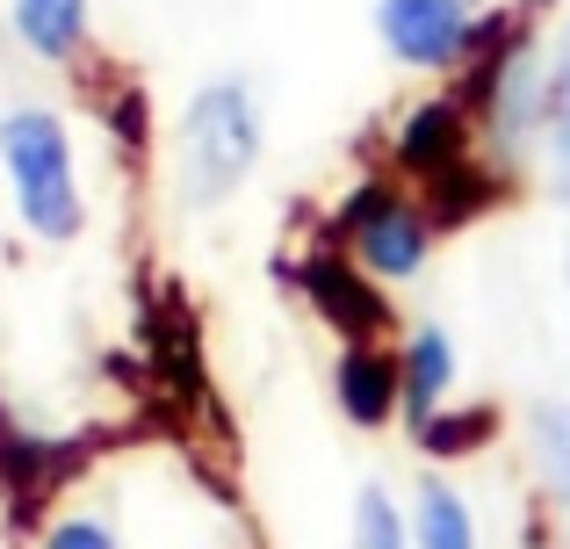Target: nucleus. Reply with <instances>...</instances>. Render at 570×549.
I'll use <instances>...</instances> for the list:
<instances>
[{"label":"nucleus","mask_w":570,"mask_h":549,"mask_svg":"<svg viewBox=\"0 0 570 549\" xmlns=\"http://www.w3.org/2000/svg\"><path fill=\"white\" fill-rule=\"evenodd\" d=\"M253 159H261V116L246 80H209L181 116V196L209 210L253 174Z\"/></svg>","instance_id":"1"},{"label":"nucleus","mask_w":570,"mask_h":549,"mask_svg":"<svg viewBox=\"0 0 570 549\" xmlns=\"http://www.w3.org/2000/svg\"><path fill=\"white\" fill-rule=\"evenodd\" d=\"M0 167H8L14 210L37 239H72L80 232V188H72V138L51 109H14L8 116V145H0Z\"/></svg>","instance_id":"2"},{"label":"nucleus","mask_w":570,"mask_h":549,"mask_svg":"<svg viewBox=\"0 0 570 549\" xmlns=\"http://www.w3.org/2000/svg\"><path fill=\"white\" fill-rule=\"evenodd\" d=\"M333 232H347L354 254H362L368 275L383 282H404L426 268V232H433V210H419V203H404L397 188H354L347 203H340Z\"/></svg>","instance_id":"3"},{"label":"nucleus","mask_w":570,"mask_h":549,"mask_svg":"<svg viewBox=\"0 0 570 549\" xmlns=\"http://www.w3.org/2000/svg\"><path fill=\"white\" fill-rule=\"evenodd\" d=\"M376 37L404 66H455L470 51L476 22L462 0H376Z\"/></svg>","instance_id":"4"},{"label":"nucleus","mask_w":570,"mask_h":549,"mask_svg":"<svg viewBox=\"0 0 570 549\" xmlns=\"http://www.w3.org/2000/svg\"><path fill=\"white\" fill-rule=\"evenodd\" d=\"M296 290L311 296V311H318L325 325H333L347 347H362V340L390 333V296L376 282H362V268L340 254H311L304 268H296Z\"/></svg>","instance_id":"5"},{"label":"nucleus","mask_w":570,"mask_h":549,"mask_svg":"<svg viewBox=\"0 0 570 549\" xmlns=\"http://www.w3.org/2000/svg\"><path fill=\"white\" fill-rule=\"evenodd\" d=\"M484 109L499 145H520V130L542 124V66L528 43H505L499 58H484Z\"/></svg>","instance_id":"6"},{"label":"nucleus","mask_w":570,"mask_h":549,"mask_svg":"<svg viewBox=\"0 0 570 549\" xmlns=\"http://www.w3.org/2000/svg\"><path fill=\"white\" fill-rule=\"evenodd\" d=\"M333 398H340V412H347L354 427H383L390 412L404 405V362L362 340V347L340 354V369H333Z\"/></svg>","instance_id":"7"},{"label":"nucleus","mask_w":570,"mask_h":549,"mask_svg":"<svg viewBox=\"0 0 570 549\" xmlns=\"http://www.w3.org/2000/svg\"><path fill=\"white\" fill-rule=\"evenodd\" d=\"M462 145H470V124H462L455 101H419V109L397 124V167L441 182L448 167H462Z\"/></svg>","instance_id":"8"},{"label":"nucleus","mask_w":570,"mask_h":549,"mask_svg":"<svg viewBox=\"0 0 570 549\" xmlns=\"http://www.w3.org/2000/svg\"><path fill=\"white\" fill-rule=\"evenodd\" d=\"M448 383H455V347H448L441 325H419V333L404 340V412H412V427L426 420V412H441Z\"/></svg>","instance_id":"9"},{"label":"nucleus","mask_w":570,"mask_h":549,"mask_svg":"<svg viewBox=\"0 0 570 549\" xmlns=\"http://www.w3.org/2000/svg\"><path fill=\"white\" fill-rule=\"evenodd\" d=\"M14 37L58 66L87 43V0H14Z\"/></svg>","instance_id":"10"},{"label":"nucleus","mask_w":570,"mask_h":549,"mask_svg":"<svg viewBox=\"0 0 570 549\" xmlns=\"http://www.w3.org/2000/svg\"><path fill=\"white\" fill-rule=\"evenodd\" d=\"M412 549H476V528H470V507L448 492L441 478L419 484V513H412Z\"/></svg>","instance_id":"11"},{"label":"nucleus","mask_w":570,"mask_h":549,"mask_svg":"<svg viewBox=\"0 0 570 549\" xmlns=\"http://www.w3.org/2000/svg\"><path fill=\"white\" fill-rule=\"evenodd\" d=\"M0 470H8L14 499H37L43 484H58V478L72 470V449H51V441H22V434H8V441H0Z\"/></svg>","instance_id":"12"},{"label":"nucleus","mask_w":570,"mask_h":549,"mask_svg":"<svg viewBox=\"0 0 570 549\" xmlns=\"http://www.w3.org/2000/svg\"><path fill=\"white\" fill-rule=\"evenodd\" d=\"M528 434H534V470H542V484L570 507V405H534Z\"/></svg>","instance_id":"13"},{"label":"nucleus","mask_w":570,"mask_h":549,"mask_svg":"<svg viewBox=\"0 0 570 549\" xmlns=\"http://www.w3.org/2000/svg\"><path fill=\"white\" fill-rule=\"evenodd\" d=\"M491 427H499V412L476 405V412H426L412 434H419V449H426V455H470Z\"/></svg>","instance_id":"14"},{"label":"nucleus","mask_w":570,"mask_h":549,"mask_svg":"<svg viewBox=\"0 0 570 549\" xmlns=\"http://www.w3.org/2000/svg\"><path fill=\"white\" fill-rule=\"evenodd\" d=\"M354 549H412V536H404V513L390 507L383 484H368V492L354 499Z\"/></svg>","instance_id":"15"},{"label":"nucleus","mask_w":570,"mask_h":549,"mask_svg":"<svg viewBox=\"0 0 570 549\" xmlns=\"http://www.w3.org/2000/svg\"><path fill=\"white\" fill-rule=\"evenodd\" d=\"M43 549H116V536H109V521H58L43 536Z\"/></svg>","instance_id":"16"},{"label":"nucleus","mask_w":570,"mask_h":549,"mask_svg":"<svg viewBox=\"0 0 570 549\" xmlns=\"http://www.w3.org/2000/svg\"><path fill=\"white\" fill-rule=\"evenodd\" d=\"M549 145H557V167L570 174V87L557 95V109H549Z\"/></svg>","instance_id":"17"},{"label":"nucleus","mask_w":570,"mask_h":549,"mask_svg":"<svg viewBox=\"0 0 570 549\" xmlns=\"http://www.w3.org/2000/svg\"><path fill=\"white\" fill-rule=\"evenodd\" d=\"M563 87H570V51H563Z\"/></svg>","instance_id":"18"},{"label":"nucleus","mask_w":570,"mask_h":549,"mask_svg":"<svg viewBox=\"0 0 570 549\" xmlns=\"http://www.w3.org/2000/svg\"><path fill=\"white\" fill-rule=\"evenodd\" d=\"M0 145H8V116H0Z\"/></svg>","instance_id":"19"},{"label":"nucleus","mask_w":570,"mask_h":549,"mask_svg":"<svg viewBox=\"0 0 570 549\" xmlns=\"http://www.w3.org/2000/svg\"><path fill=\"white\" fill-rule=\"evenodd\" d=\"M462 8H476V0H462Z\"/></svg>","instance_id":"20"}]
</instances>
